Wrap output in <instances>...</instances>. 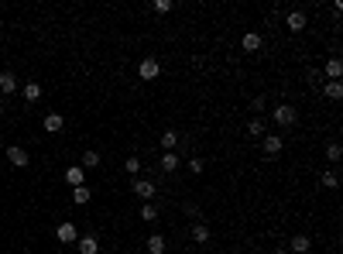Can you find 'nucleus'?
I'll return each mask as SVG.
<instances>
[{"label":"nucleus","instance_id":"1","mask_svg":"<svg viewBox=\"0 0 343 254\" xmlns=\"http://www.w3.org/2000/svg\"><path fill=\"white\" fill-rule=\"evenodd\" d=\"M131 193L137 196V199H144V203H151L154 196H158V186H154L151 179H134V182H131Z\"/></svg>","mask_w":343,"mask_h":254},{"label":"nucleus","instance_id":"2","mask_svg":"<svg viewBox=\"0 0 343 254\" xmlns=\"http://www.w3.org/2000/svg\"><path fill=\"white\" fill-rule=\"evenodd\" d=\"M275 120H278L282 127H292V124L299 120V114H295V107H288V103H282V107H275Z\"/></svg>","mask_w":343,"mask_h":254},{"label":"nucleus","instance_id":"3","mask_svg":"<svg viewBox=\"0 0 343 254\" xmlns=\"http://www.w3.org/2000/svg\"><path fill=\"white\" fill-rule=\"evenodd\" d=\"M137 72H141V79H144V82H151V79H158L161 65H158V59H144L141 65H137Z\"/></svg>","mask_w":343,"mask_h":254},{"label":"nucleus","instance_id":"4","mask_svg":"<svg viewBox=\"0 0 343 254\" xmlns=\"http://www.w3.org/2000/svg\"><path fill=\"white\" fill-rule=\"evenodd\" d=\"M7 161H11L14 168H28V151L18 148V144H11V148H7Z\"/></svg>","mask_w":343,"mask_h":254},{"label":"nucleus","instance_id":"5","mask_svg":"<svg viewBox=\"0 0 343 254\" xmlns=\"http://www.w3.org/2000/svg\"><path fill=\"white\" fill-rule=\"evenodd\" d=\"M41 124H45V131H48V134H58V131L65 127V117L52 110V114H45V120H41Z\"/></svg>","mask_w":343,"mask_h":254},{"label":"nucleus","instance_id":"6","mask_svg":"<svg viewBox=\"0 0 343 254\" xmlns=\"http://www.w3.org/2000/svg\"><path fill=\"white\" fill-rule=\"evenodd\" d=\"M285 28H288V31H295V35H299V31H305V14H302V11H292V14H285Z\"/></svg>","mask_w":343,"mask_h":254},{"label":"nucleus","instance_id":"7","mask_svg":"<svg viewBox=\"0 0 343 254\" xmlns=\"http://www.w3.org/2000/svg\"><path fill=\"white\" fill-rule=\"evenodd\" d=\"M55 237L62 240V244H76V223H58V230H55Z\"/></svg>","mask_w":343,"mask_h":254},{"label":"nucleus","instance_id":"8","mask_svg":"<svg viewBox=\"0 0 343 254\" xmlns=\"http://www.w3.org/2000/svg\"><path fill=\"white\" fill-rule=\"evenodd\" d=\"M65 182H69L72 189H76V186H86V172H82L79 165H69V168H65Z\"/></svg>","mask_w":343,"mask_h":254},{"label":"nucleus","instance_id":"9","mask_svg":"<svg viewBox=\"0 0 343 254\" xmlns=\"http://www.w3.org/2000/svg\"><path fill=\"white\" fill-rule=\"evenodd\" d=\"M309 247H312V240H309L305 234H295V237H292V244H288V251H292V254H309Z\"/></svg>","mask_w":343,"mask_h":254},{"label":"nucleus","instance_id":"10","mask_svg":"<svg viewBox=\"0 0 343 254\" xmlns=\"http://www.w3.org/2000/svg\"><path fill=\"white\" fill-rule=\"evenodd\" d=\"M323 97H326V100H343V82H340V79H329V82H323Z\"/></svg>","mask_w":343,"mask_h":254},{"label":"nucleus","instance_id":"11","mask_svg":"<svg viewBox=\"0 0 343 254\" xmlns=\"http://www.w3.org/2000/svg\"><path fill=\"white\" fill-rule=\"evenodd\" d=\"M261 148H265V155H268V158H275V155H282V148H285V141H282V137H271V134H268Z\"/></svg>","mask_w":343,"mask_h":254},{"label":"nucleus","instance_id":"12","mask_svg":"<svg viewBox=\"0 0 343 254\" xmlns=\"http://www.w3.org/2000/svg\"><path fill=\"white\" fill-rule=\"evenodd\" d=\"M240 48H244V52H261V35H258V31H247V35L240 38Z\"/></svg>","mask_w":343,"mask_h":254},{"label":"nucleus","instance_id":"13","mask_svg":"<svg viewBox=\"0 0 343 254\" xmlns=\"http://www.w3.org/2000/svg\"><path fill=\"white\" fill-rule=\"evenodd\" d=\"M76 247H79V254H96V251H100V240L86 234V237H79V240H76Z\"/></svg>","mask_w":343,"mask_h":254},{"label":"nucleus","instance_id":"14","mask_svg":"<svg viewBox=\"0 0 343 254\" xmlns=\"http://www.w3.org/2000/svg\"><path fill=\"white\" fill-rule=\"evenodd\" d=\"M14 90H18V76L4 69V72H0V93H14Z\"/></svg>","mask_w":343,"mask_h":254},{"label":"nucleus","instance_id":"15","mask_svg":"<svg viewBox=\"0 0 343 254\" xmlns=\"http://www.w3.org/2000/svg\"><path fill=\"white\" fill-rule=\"evenodd\" d=\"M179 141H182V137L175 134V131H165V134L158 137V144H161L165 151H175V148H179Z\"/></svg>","mask_w":343,"mask_h":254},{"label":"nucleus","instance_id":"16","mask_svg":"<svg viewBox=\"0 0 343 254\" xmlns=\"http://www.w3.org/2000/svg\"><path fill=\"white\" fill-rule=\"evenodd\" d=\"M158 165H161V172H175V168H179L182 161H179V155H175V151H165V155H161V161H158Z\"/></svg>","mask_w":343,"mask_h":254},{"label":"nucleus","instance_id":"17","mask_svg":"<svg viewBox=\"0 0 343 254\" xmlns=\"http://www.w3.org/2000/svg\"><path fill=\"white\" fill-rule=\"evenodd\" d=\"M192 240H196V244H206V240H210V227H206V223H192Z\"/></svg>","mask_w":343,"mask_h":254},{"label":"nucleus","instance_id":"18","mask_svg":"<svg viewBox=\"0 0 343 254\" xmlns=\"http://www.w3.org/2000/svg\"><path fill=\"white\" fill-rule=\"evenodd\" d=\"M148 254H165V237H161V234L148 237Z\"/></svg>","mask_w":343,"mask_h":254},{"label":"nucleus","instance_id":"19","mask_svg":"<svg viewBox=\"0 0 343 254\" xmlns=\"http://www.w3.org/2000/svg\"><path fill=\"white\" fill-rule=\"evenodd\" d=\"M326 76H329V79H340L343 76V59H329V62H326Z\"/></svg>","mask_w":343,"mask_h":254},{"label":"nucleus","instance_id":"20","mask_svg":"<svg viewBox=\"0 0 343 254\" xmlns=\"http://www.w3.org/2000/svg\"><path fill=\"white\" fill-rule=\"evenodd\" d=\"M21 93H24L28 103H35V100L41 97V86H38V82H24V90H21Z\"/></svg>","mask_w":343,"mask_h":254},{"label":"nucleus","instance_id":"21","mask_svg":"<svg viewBox=\"0 0 343 254\" xmlns=\"http://www.w3.org/2000/svg\"><path fill=\"white\" fill-rule=\"evenodd\" d=\"M90 196H93V193H90V186H76V189H72V199H76L79 206H82V203H90Z\"/></svg>","mask_w":343,"mask_h":254},{"label":"nucleus","instance_id":"22","mask_svg":"<svg viewBox=\"0 0 343 254\" xmlns=\"http://www.w3.org/2000/svg\"><path fill=\"white\" fill-rule=\"evenodd\" d=\"M96 165H100V155H96V151H86V155H82V165H79V168L86 172V168H96Z\"/></svg>","mask_w":343,"mask_h":254},{"label":"nucleus","instance_id":"23","mask_svg":"<svg viewBox=\"0 0 343 254\" xmlns=\"http://www.w3.org/2000/svg\"><path fill=\"white\" fill-rule=\"evenodd\" d=\"M124 172H127V176H137V172H141V158H127V161H124Z\"/></svg>","mask_w":343,"mask_h":254},{"label":"nucleus","instance_id":"24","mask_svg":"<svg viewBox=\"0 0 343 254\" xmlns=\"http://www.w3.org/2000/svg\"><path fill=\"white\" fill-rule=\"evenodd\" d=\"M141 220H158V206L154 203H144L141 206Z\"/></svg>","mask_w":343,"mask_h":254},{"label":"nucleus","instance_id":"25","mask_svg":"<svg viewBox=\"0 0 343 254\" xmlns=\"http://www.w3.org/2000/svg\"><path fill=\"white\" fill-rule=\"evenodd\" d=\"M172 7H175L172 0H154V4H151V11H154V14H168Z\"/></svg>","mask_w":343,"mask_h":254},{"label":"nucleus","instance_id":"26","mask_svg":"<svg viewBox=\"0 0 343 254\" xmlns=\"http://www.w3.org/2000/svg\"><path fill=\"white\" fill-rule=\"evenodd\" d=\"M247 131H250L254 137H261V134H265V120H261V117H254V120L247 124Z\"/></svg>","mask_w":343,"mask_h":254},{"label":"nucleus","instance_id":"27","mask_svg":"<svg viewBox=\"0 0 343 254\" xmlns=\"http://www.w3.org/2000/svg\"><path fill=\"white\" fill-rule=\"evenodd\" d=\"M319 182H323L326 189H336V182H340V179H336V172H323V176H319Z\"/></svg>","mask_w":343,"mask_h":254},{"label":"nucleus","instance_id":"28","mask_svg":"<svg viewBox=\"0 0 343 254\" xmlns=\"http://www.w3.org/2000/svg\"><path fill=\"white\" fill-rule=\"evenodd\" d=\"M326 158H329V161H340V158H343V148H340V144H329V148H326Z\"/></svg>","mask_w":343,"mask_h":254},{"label":"nucleus","instance_id":"29","mask_svg":"<svg viewBox=\"0 0 343 254\" xmlns=\"http://www.w3.org/2000/svg\"><path fill=\"white\" fill-rule=\"evenodd\" d=\"M203 168H206V161H203V158H189V172H192V176H199Z\"/></svg>","mask_w":343,"mask_h":254},{"label":"nucleus","instance_id":"30","mask_svg":"<svg viewBox=\"0 0 343 254\" xmlns=\"http://www.w3.org/2000/svg\"><path fill=\"white\" fill-rule=\"evenodd\" d=\"M0 114H4V103H0Z\"/></svg>","mask_w":343,"mask_h":254}]
</instances>
